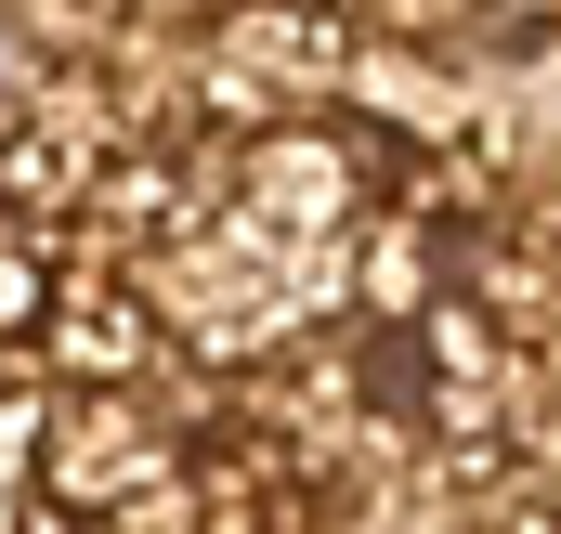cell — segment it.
Here are the masks:
<instances>
[{
	"label": "cell",
	"instance_id": "obj_1",
	"mask_svg": "<svg viewBox=\"0 0 561 534\" xmlns=\"http://www.w3.org/2000/svg\"><path fill=\"white\" fill-rule=\"evenodd\" d=\"M26 92H39V53H26V39H13V26H0V131H13V118H26Z\"/></svg>",
	"mask_w": 561,
	"mask_h": 534
}]
</instances>
